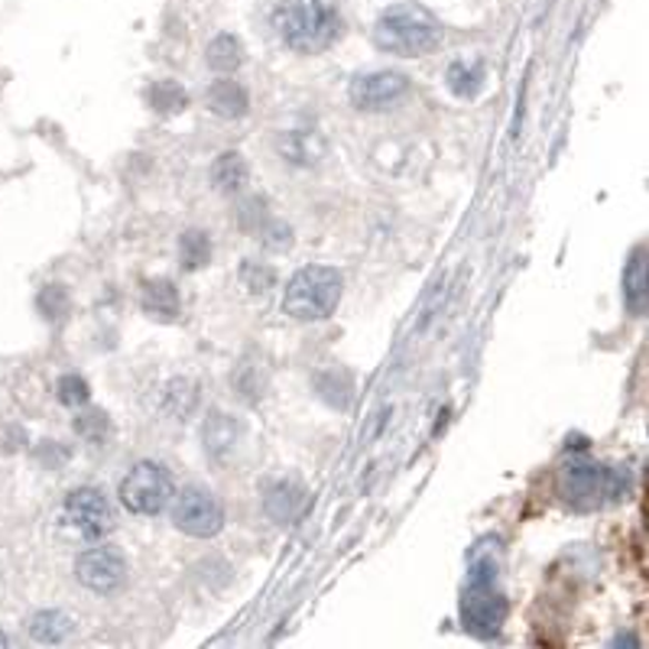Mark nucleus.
Instances as JSON below:
<instances>
[{
	"instance_id": "nucleus-3",
	"label": "nucleus",
	"mask_w": 649,
	"mask_h": 649,
	"mask_svg": "<svg viewBox=\"0 0 649 649\" xmlns=\"http://www.w3.org/2000/svg\"><path fill=\"white\" fill-rule=\"evenodd\" d=\"M507 620V598L497 588V559L475 556L468 571V588L462 595V623L480 640H494Z\"/></svg>"
},
{
	"instance_id": "nucleus-27",
	"label": "nucleus",
	"mask_w": 649,
	"mask_h": 649,
	"mask_svg": "<svg viewBox=\"0 0 649 649\" xmlns=\"http://www.w3.org/2000/svg\"><path fill=\"white\" fill-rule=\"evenodd\" d=\"M241 280H244V286L251 290V293H270L273 286H276V273L270 270V266H263V263H254V260H247L244 266H241Z\"/></svg>"
},
{
	"instance_id": "nucleus-20",
	"label": "nucleus",
	"mask_w": 649,
	"mask_h": 649,
	"mask_svg": "<svg viewBox=\"0 0 649 649\" xmlns=\"http://www.w3.org/2000/svg\"><path fill=\"white\" fill-rule=\"evenodd\" d=\"M244 43L234 33H217L215 40L205 49V59L215 72H237L244 65Z\"/></svg>"
},
{
	"instance_id": "nucleus-18",
	"label": "nucleus",
	"mask_w": 649,
	"mask_h": 649,
	"mask_svg": "<svg viewBox=\"0 0 649 649\" xmlns=\"http://www.w3.org/2000/svg\"><path fill=\"white\" fill-rule=\"evenodd\" d=\"M212 182H215L217 192H224V195H241L247 189V182H251L247 160L241 153H234V150L221 153L215 160V166H212Z\"/></svg>"
},
{
	"instance_id": "nucleus-5",
	"label": "nucleus",
	"mask_w": 649,
	"mask_h": 649,
	"mask_svg": "<svg viewBox=\"0 0 649 649\" xmlns=\"http://www.w3.org/2000/svg\"><path fill=\"white\" fill-rule=\"evenodd\" d=\"M559 494L571 507H581V510L598 507L605 500H620L630 494V471L575 458L559 471Z\"/></svg>"
},
{
	"instance_id": "nucleus-14",
	"label": "nucleus",
	"mask_w": 649,
	"mask_h": 649,
	"mask_svg": "<svg viewBox=\"0 0 649 649\" xmlns=\"http://www.w3.org/2000/svg\"><path fill=\"white\" fill-rule=\"evenodd\" d=\"M205 104L215 111L217 118L237 121V118L247 114L251 94H247V88L241 85V82H234V79H217V82H212L209 91H205Z\"/></svg>"
},
{
	"instance_id": "nucleus-31",
	"label": "nucleus",
	"mask_w": 649,
	"mask_h": 649,
	"mask_svg": "<svg viewBox=\"0 0 649 649\" xmlns=\"http://www.w3.org/2000/svg\"><path fill=\"white\" fill-rule=\"evenodd\" d=\"M7 643H10V640H7V633H3V630H0V649L7 647Z\"/></svg>"
},
{
	"instance_id": "nucleus-16",
	"label": "nucleus",
	"mask_w": 649,
	"mask_h": 649,
	"mask_svg": "<svg viewBox=\"0 0 649 649\" xmlns=\"http://www.w3.org/2000/svg\"><path fill=\"white\" fill-rule=\"evenodd\" d=\"M140 305L156 322H175L179 312H182V300H179V290H175L173 280H146Z\"/></svg>"
},
{
	"instance_id": "nucleus-12",
	"label": "nucleus",
	"mask_w": 649,
	"mask_h": 649,
	"mask_svg": "<svg viewBox=\"0 0 649 649\" xmlns=\"http://www.w3.org/2000/svg\"><path fill=\"white\" fill-rule=\"evenodd\" d=\"M312 494L300 480H276L266 494H263V510L266 517L280 526H293L308 514Z\"/></svg>"
},
{
	"instance_id": "nucleus-24",
	"label": "nucleus",
	"mask_w": 649,
	"mask_h": 649,
	"mask_svg": "<svg viewBox=\"0 0 649 649\" xmlns=\"http://www.w3.org/2000/svg\"><path fill=\"white\" fill-rule=\"evenodd\" d=\"M234 221H237V227H244L247 234H260V227L270 221V212H266V199H260V195L244 199V202L237 205V212H234Z\"/></svg>"
},
{
	"instance_id": "nucleus-29",
	"label": "nucleus",
	"mask_w": 649,
	"mask_h": 649,
	"mask_svg": "<svg viewBox=\"0 0 649 649\" xmlns=\"http://www.w3.org/2000/svg\"><path fill=\"white\" fill-rule=\"evenodd\" d=\"M59 399L65 403V406H85L88 403V384L79 377V374H65L62 381H59Z\"/></svg>"
},
{
	"instance_id": "nucleus-30",
	"label": "nucleus",
	"mask_w": 649,
	"mask_h": 649,
	"mask_svg": "<svg viewBox=\"0 0 649 649\" xmlns=\"http://www.w3.org/2000/svg\"><path fill=\"white\" fill-rule=\"evenodd\" d=\"M613 647H637V637H620L613 640Z\"/></svg>"
},
{
	"instance_id": "nucleus-28",
	"label": "nucleus",
	"mask_w": 649,
	"mask_h": 649,
	"mask_svg": "<svg viewBox=\"0 0 649 649\" xmlns=\"http://www.w3.org/2000/svg\"><path fill=\"white\" fill-rule=\"evenodd\" d=\"M257 237L263 241V247H270V251H290L293 247V227L283 224V221H276V217H270L260 227Z\"/></svg>"
},
{
	"instance_id": "nucleus-17",
	"label": "nucleus",
	"mask_w": 649,
	"mask_h": 649,
	"mask_svg": "<svg viewBox=\"0 0 649 649\" xmlns=\"http://www.w3.org/2000/svg\"><path fill=\"white\" fill-rule=\"evenodd\" d=\"M30 637L37 643H65L72 633H75V620L65 613V610H37L27 623Z\"/></svg>"
},
{
	"instance_id": "nucleus-7",
	"label": "nucleus",
	"mask_w": 649,
	"mask_h": 649,
	"mask_svg": "<svg viewBox=\"0 0 649 649\" xmlns=\"http://www.w3.org/2000/svg\"><path fill=\"white\" fill-rule=\"evenodd\" d=\"M59 519H62L65 529H72L75 536H85V539H104L118 526L111 500L98 487H75V490H69L65 500H62Z\"/></svg>"
},
{
	"instance_id": "nucleus-26",
	"label": "nucleus",
	"mask_w": 649,
	"mask_h": 649,
	"mask_svg": "<svg viewBox=\"0 0 649 649\" xmlns=\"http://www.w3.org/2000/svg\"><path fill=\"white\" fill-rule=\"evenodd\" d=\"M75 433L88 438L91 445H101L111 435V423H108V416L101 409H88L85 416L75 419Z\"/></svg>"
},
{
	"instance_id": "nucleus-13",
	"label": "nucleus",
	"mask_w": 649,
	"mask_h": 649,
	"mask_svg": "<svg viewBox=\"0 0 649 649\" xmlns=\"http://www.w3.org/2000/svg\"><path fill=\"white\" fill-rule=\"evenodd\" d=\"M202 442H205V452L209 458L215 462H227L234 452H237V442H241V423L227 413H212L202 426Z\"/></svg>"
},
{
	"instance_id": "nucleus-22",
	"label": "nucleus",
	"mask_w": 649,
	"mask_h": 649,
	"mask_svg": "<svg viewBox=\"0 0 649 649\" xmlns=\"http://www.w3.org/2000/svg\"><path fill=\"white\" fill-rule=\"evenodd\" d=\"M445 85L452 88V94H458V98H475L484 85V65L468 62V59H455L445 72Z\"/></svg>"
},
{
	"instance_id": "nucleus-4",
	"label": "nucleus",
	"mask_w": 649,
	"mask_h": 649,
	"mask_svg": "<svg viewBox=\"0 0 649 649\" xmlns=\"http://www.w3.org/2000/svg\"><path fill=\"white\" fill-rule=\"evenodd\" d=\"M342 290H345V280L335 266L312 263L290 280L283 308L296 322H322L335 312V305L342 303Z\"/></svg>"
},
{
	"instance_id": "nucleus-23",
	"label": "nucleus",
	"mask_w": 649,
	"mask_h": 649,
	"mask_svg": "<svg viewBox=\"0 0 649 649\" xmlns=\"http://www.w3.org/2000/svg\"><path fill=\"white\" fill-rule=\"evenodd\" d=\"M146 101L156 114H182L189 108V91L166 79V82H153L150 91H146Z\"/></svg>"
},
{
	"instance_id": "nucleus-25",
	"label": "nucleus",
	"mask_w": 649,
	"mask_h": 649,
	"mask_svg": "<svg viewBox=\"0 0 649 649\" xmlns=\"http://www.w3.org/2000/svg\"><path fill=\"white\" fill-rule=\"evenodd\" d=\"M37 308L43 312L49 322H59V318H65V315H69L72 300H69L65 286H43V290H40V296H37Z\"/></svg>"
},
{
	"instance_id": "nucleus-19",
	"label": "nucleus",
	"mask_w": 649,
	"mask_h": 649,
	"mask_svg": "<svg viewBox=\"0 0 649 649\" xmlns=\"http://www.w3.org/2000/svg\"><path fill=\"white\" fill-rule=\"evenodd\" d=\"M160 403H163V413L173 416V419L192 416L195 406H199V387H195V381H189V377H175V381H170V384L163 387Z\"/></svg>"
},
{
	"instance_id": "nucleus-1",
	"label": "nucleus",
	"mask_w": 649,
	"mask_h": 649,
	"mask_svg": "<svg viewBox=\"0 0 649 649\" xmlns=\"http://www.w3.org/2000/svg\"><path fill=\"white\" fill-rule=\"evenodd\" d=\"M273 27L293 52L315 55L342 37V17L328 0H280Z\"/></svg>"
},
{
	"instance_id": "nucleus-21",
	"label": "nucleus",
	"mask_w": 649,
	"mask_h": 649,
	"mask_svg": "<svg viewBox=\"0 0 649 649\" xmlns=\"http://www.w3.org/2000/svg\"><path fill=\"white\" fill-rule=\"evenodd\" d=\"M209 260H212V237H209L205 231L189 227V231L179 234V263H182V270L195 273V270H202Z\"/></svg>"
},
{
	"instance_id": "nucleus-2",
	"label": "nucleus",
	"mask_w": 649,
	"mask_h": 649,
	"mask_svg": "<svg viewBox=\"0 0 649 649\" xmlns=\"http://www.w3.org/2000/svg\"><path fill=\"white\" fill-rule=\"evenodd\" d=\"M374 43L384 52L403 55V59H416L426 55L442 43V27L429 10L413 7V3H396L381 13V20L374 23Z\"/></svg>"
},
{
	"instance_id": "nucleus-15",
	"label": "nucleus",
	"mask_w": 649,
	"mask_h": 649,
	"mask_svg": "<svg viewBox=\"0 0 649 649\" xmlns=\"http://www.w3.org/2000/svg\"><path fill=\"white\" fill-rule=\"evenodd\" d=\"M623 305L630 315H647L649 283H647V247H637L623 266Z\"/></svg>"
},
{
	"instance_id": "nucleus-8",
	"label": "nucleus",
	"mask_w": 649,
	"mask_h": 649,
	"mask_svg": "<svg viewBox=\"0 0 649 649\" xmlns=\"http://www.w3.org/2000/svg\"><path fill=\"white\" fill-rule=\"evenodd\" d=\"M173 523L179 533L195 536V539H212L224 529V507L215 494L202 487H189L175 497Z\"/></svg>"
},
{
	"instance_id": "nucleus-6",
	"label": "nucleus",
	"mask_w": 649,
	"mask_h": 649,
	"mask_svg": "<svg viewBox=\"0 0 649 649\" xmlns=\"http://www.w3.org/2000/svg\"><path fill=\"white\" fill-rule=\"evenodd\" d=\"M121 504L136 517H156L170 507L175 497L173 475L160 462H136L130 468L121 487H118Z\"/></svg>"
},
{
	"instance_id": "nucleus-10",
	"label": "nucleus",
	"mask_w": 649,
	"mask_h": 649,
	"mask_svg": "<svg viewBox=\"0 0 649 649\" xmlns=\"http://www.w3.org/2000/svg\"><path fill=\"white\" fill-rule=\"evenodd\" d=\"M406 94H409V79L403 72H393V69L367 72V75H357L351 82V104L357 111H371V114L389 111Z\"/></svg>"
},
{
	"instance_id": "nucleus-9",
	"label": "nucleus",
	"mask_w": 649,
	"mask_h": 649,
	"mask_svg": "<svg viewBox=\"0 0 649 649\" xmlns=\"http://www.w3.org/2000/svg\"><path fill=\"white\" fill-rule=\"evenodd\" d=\"M75 578L94 595H114L128 585V562L114 546H94L75 559Z\"/></svg>"
},
{
	"instance_id": "nucleus-11",
	"label": "nucleus",
	"mask_w": 649,
	"mask_h": 649,
	"mask_svg": "<svg viewBox=\"0 0 649 649\" xmlns=\"http://www.w3.org/2000/svg\"><path fill=\"white\" fill-rule=\"evenodd\" d=\"M276 153L283 163L290 166H300V170H315L325 163L328 156V140L318 128H290L280 130L276 140H273Z\"/></svg>"
}]
</instances>
